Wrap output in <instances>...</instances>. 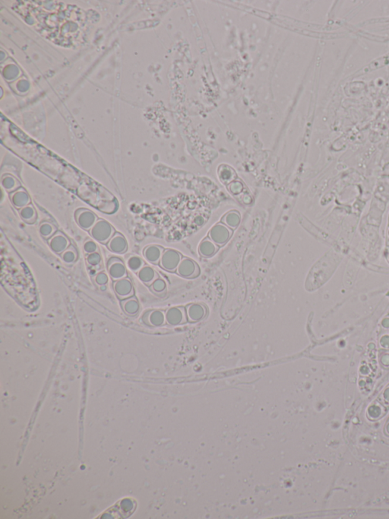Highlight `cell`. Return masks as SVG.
<instances>
[{
  "label": "cell",
  "mask_w": 389,
  "mask_h": 519,
  "mask_svg": "<svg viewBox=\"0 0 389 519\" xmlns=\"http://www.w3.org/2000/svg\"><path fill=\"white\" fill-rule=\"evenodd\" d=\"M60 255L62 260L66 263H72L76 261L78 256V252H77L75 247L72 246V245L68 247L66 250L63 253L61 254Z\"/></svg>",
  "instance_id": "cell-22"
},
{
  "label": "cell",
  "mask_w": 389,
  "mask_h": 519,
  "mask_svg": "<svg viewBox=\"0 0 389 519\" xmlns=\"http://www.w3.org/2000/svg\"><path fill=\"white\" fill-rule=\"evenodd\" d=\"M48 244L51 250L59 255L63 253L71 245L69 239L61 232H56L51 239H48Z\"/></svg>",
  "instance_id": "cell-5"
},
{
  "label": "cell",
  "mask_w": 389,
  "mask_h": 519,
  "mask_svg": "<svg viewBox=\"0 0 389 519\" xmlns=\"http://www.w3.org/2000/svg\"><path fill=\"white\" fill-rule=\"evenodd\" d=\"M98 247L97 244L95 242L91 240H88L85 242L84 244V250L86 252L87 254H92L97 252L98 251Z\"/></svg>",
  "instance_id": "cell-26"
},
{
  "label": "cell",
  "mask_w": 389,
  "mask_h": 519,
  "mask_svg": "<svg viewBox=\"0 0 389 519\" xmlns=\"http://www.w3.org/2000/svg\"><path fill=\"white\" fill-rule=\"evenodd\" d=\"M2 186L3 189L9 194L12 193L18 188H21V184L18 180L15 177L9 175L2 177Z\"/></svg>",
  "instance_id": "cell-18"
},
{
  "label": "cell",
  "mask_w": 389,
  "mask_h": 519,
  "mask_svg": "<svg viewBox=\"0 0 389 519\" xmlns=\"http://www.w3.org/2000/svg\"><path fill=\"white\" fill-rule=\"evenodd\" d=\"M55 225L49 222H44L40 225L39 232L45 239H50L56 232Z\"/></svg>",
  "instance_id": "cell-20"
},
{
  "label": "cell",
  "mask_w": 389,
  "mask_h": 519,
  "mask_svg": "<svg viewBox=\"0 0 389 519\" xmlns=\"http://www.w3.org/2000/svg\"><path fill=\"white\" fill-rule=\"evenodd\" d=\"M108 276L105 273H100L97 275L95 281L100 286H105L108 283Z\"/></svg>",
  "instance_id": "cell-27"
},
{
  "label": "cell",
  "mask_w": 389,
  "mask_h": 519,
  "mask_svg": "<svg viewBox=\"0 0 389 519\" xmlns=\"http://www.w3.org/2000/svg\"><path fill=\"white\" fill-rule=\"evenodd\" d=\"M75 219L80 228L84 230H90L98 221V217L93 212L88 209H78L75 212Z\"/></svg>",
  "instance_id": "cell-2"
},
{
  "label": "cell",
  "mask_w": 389,
  "mask_h": 519,
  "mask_svg": "<svg viewBox=\"0 0 389 519\" xmlns=\"http://www.w3.org/2000/svg\"><path fill=\"white\" fill-rule=\"evenodd\" d=\"M20 217L23 221L28 224H34L38 219L36 209L32 204L21 208L19 209Z\"/></svg>",
  "instance_id": "cell-17"
},
{
  "label": "cell",
  "mask_w": 389,
  "mask_h": 519,
  "mask_svg": "<svg viewBox=\"0 0 389 519\" xmlns=\"http://www.w3.org/2000/svg\"><path fill=\"white\" fill-rule=\"evenodd\" d=\"M166 322L168 324L172 326L184 323L186 320V312L182 308H172L167 311L165 314Z\"/></svg>",
  "instance_id": "cell-11"
},
{
  "label": "cell",
  "mask_w": 389,
  "mask_h": 519,
  "mask_svg": "<svg viewBox=\"0 0 389 519\" xmlns=\"http://www.w3.org/2000/svg\"><path fill=\"white\" fill-rule=\"evenodd\" d=\"M121 305H122L123 312L126 315H129V316H132V317L138 315L139 310H140V305H139V301L136 299V297L133 296L127 298V299H122Z\"/></svg>",
  "instance_id": "cell-13"
},
{
  "label": "cell",
  "mask_w": 389,
  "mask_h": 519,
  "mask_svg": "<svg viewBox=\"0 0 389 519\" xmlns=\"http://www.w3.org/2000/svg\"><path fill=\"white\" fill-rule=\"evenodd\" d=\"M108 273L114 281L127 276V270L123 262L118 258H111L108 263Z\"/></svg>",
  "instance_id": "cell-6"
},
{
  "label": "cell",
  "mask_w": 389,
  "mask_h": 519,
  "mask_svg": "<svg viewBox=\"0 0 389 519\" xmlns=\"http://www.w3.org/2000/svg\"><path fill=\"white\" fill-rule=\"evenodd\" d=\"M146 320L144 322L152 326H162L166 322V317L164 312L161 310H153L145 314Z\"/></svg>",
  "instance_id": "cell-14"
},
{
  "label": "cell",
  "mask_w": 389,
  "mask_h": 519,
  "mask_svg": "<svg viewBox=\"0 0 389 519\" xmlns=\"http://www.w3.org/2000/svg\"><path fill=\"white\" fill-rule=\"evenodd\" d=\"M222 221L226 224V226H228V227L233 228V229L234 228L235 229V228L237 227L239 222H240V216H239V214L237 212L232 211V212L226 214Z\"/></svg>",
  "instance_id": "cell-21"
},
{
  "label": "cell",
  "mask_w": 389,
  "mask_h": 519,
  "mask_svg": "<svg viewBox=\"0 0 389 519\" xmlns=\"http://www.w3.org/2000/svg\"><path fill=\"white\" fill-rule=\"evenodd\" d=\"M181 260L180 254L172 249H167L162 255L159 264L167 271L173 272L177 269Z\"/></svg>",
  "instance_id": "cell-3"
},
{
  "label": "cell",
  "mask_w": 389,
  "mask_h": 519,
  "mask_svg": "<svg viewBox=\"0 0 389 519\" xmlns=\"http://www.w3.org/2000/svg\"><path fill=\"white\" fill-rule=\"evenodd\" d=\"M232 235L230 228L223 224H219L212 228L209 233V238L216 245H222L226 243Z\"/></svg>",
  "instance_id": "cell-4"
},
{
  "label": "cell",
  "mask_w": 389,
  "mask_h": 519,
  "mask_svg": "<svg viewBox=\"0 0 389 519\" xmlns=\"http://www.w3.org/2000/svg\"><path fill=\"white\" fill-rule=\"evenodd\" d=\"M107 245H108V249L111 252L118 254V255L125 253L128 249L127 241L123 235L118 232L114 234L113 236L111 238Z\"/></svg>",
  "instance_id": "cell-10"
},
{
  "label": "cell",
  "mask_w": 389,
  "mask_h": 519,
  "mask_svg": "<svg viewBox=\"0 0 389 519\" xmlns=\"http://www.w3.org/2000/svg\"><path fill=\"white\" fill-rule=\"evenodd\" d=\"M90 235L97 242L108 244L116 233L112 225L105 219H98L93 227L89 230Z\"/></svg>",
  "instance_id": "cell-1"
},
{
  "label": "cell",
  "mask_w": 389,
  "mask_h": 519,
  "mask_svg": "<svg viewBox=\"0 0 389 519\" xmlns=\"http://www.w3.org/2000/svg\"><path fill=\"white\" fill-rule=\"evenodd\" d=\"M113 289L118 297L121 299H127L134 294L132 281L127 277L114 281Z\"/></svg>",
  "instance_id": "cell-7"
},
{
  "label": "cell",
  "mask_w": 389,
  "mask_h": 519,
  "mask_svg": "<svg viewBox=\"0 0 389 519\" xmlns=\"http://www.w3.org/2000/svg\"><path fill=\"white\" fill-rule=\"evenodd\" d=\"M11 204L16 209H21L31 204V197L25 188H20L12 193L9 194Z\"/></svg>",
  "instance_id": "cell-9"
},
{
  "label": "cell",
  "mask_w": 389,
  "mask_h": 519,
  "mask_svg": "<svg viewBox=\"0 0 389 519\" xmlns=\"http://www.w3.org/2000/svg\"><path fill=\"white\" fill-rule=\"evenodd\" d=\"M164 252H165L164 248L159 245H148L144 249V258L149 263L157 264V263H160Z\"/></svg>",
  "instance_id": "cell-12"
},
{
  "label": "cell",
  "mask_w": 389,
  "mask_h": 519,
  "mask_svg": "<svg viewBox=\"0 0 389 519\" xmlns=\"http://www.w3.org/2000/svg\"><path fill=\"white\" fill-rule=\"evenodd\" d=\"M87 262L91 266H97L101 262V257L98 252L89 254L86 258Z\"/></svg>",
  "instance_id": "cell-25"
},
{
  "label": "cell",
  "mask_w": 389,
  "mask_h": 519,
  "mask_svg": "<svg viewBox=\"0 0 389 519\" xmlns=\"http://www.w3.org/2000/svg\"><path fill=\"white\" fill-rule=\"evenodd\" d=\"M126 265H127L128 268L132 271L139 272L145 266V263H144L142 258L133 255V256H130L128 258Z\"/></svg>",
  "instance_id": "cell-23"
},
{
  "label": "cell",
  "mask_w": 389,
  "mask_h": 519,
  "mask_svg": "<svg viewBox=\"0 0 389 519\" xmlns=\"http://www.w3.org/2000/svg\"><path fill=\"white\" fill-rule=\"evenodd\" d=\"M176 269H177L178 274L186 278L196 277L199 273V266L193 260L189 258H183L181 260L180 263Z\"/></svg>",
  "instance_id": "cell-8"
},
{
  "label": "cell",
  "mask_w": 389,
  "mask_h": 519,
  "mask_svg": "<svg viewBox=\"0 0 389 519\" xmlns=\"http://www.w3.org/2000/svg\"><path fill=\"white\" fill-rule=\"evenodd\" d=\"M217 250H218V248H217L216 244L209 239L204 240L199 246V252L201 255L203 257H207V258L215 255Z\"/></svg>",
  "instance_id": "cell-19"
},
{
  "label": "cell",
  "mask_w": 389,
  "mask_h": 519,
  "mask_svg": "<svg viewBox=\"0 0 389 519\" xmlns=\"http://www.w3.org/2000/svg\"><path fill=\"white\" fill-rule=\"evenodd\" d=\"M101 289H102V290H105V289H106V286H101Z\"/></svg>",
  "instance_id": "cell-28"
},
{
  "label": "cell",
  "mask_w": 389,
  "mask_h": 519,
  "mask_svg": "<svg viewBox=\"0 0 389 519\" xmlns=\"http://www.w3.org/2000/svg\"><path fill=\"white\" fill-rule=\"evenodd\" d=\"M138 277L142 281V283L147 285L152 284L154 281L158 278L155 269L149 266H144L138 272Z\"/></svg>",
  "instance_id": "cell-16"
},
{
  "label": "cell",
  "mask_w": 389,
  "mask_h": 519,
  "mask_svg": "<svg viewBox=\"0 0 389 519\" xmlns=\"http://www.w3.org/2000/svg\"><path fill=\"white\" fill-rule=\"evenodd\" d=\"M206 313V309L201 304H193L189 306L187 309L188 317L191 322H199L205 317Z\"/></svg>",
  "instance_id": "cell-15"
},
{
  "label": "cell",
  "mask_w": 389,
  "mask_h": 519,
  "mask_svg": "<svg viewBox=\"0 0 389 519\" xmlns=\"http://www.w3.org/2000/svg\"><path fill=\"white\" fill-rule=\"evenodd\" d=\"M150 286L151 289L155 293H162V292H165L167 287L165 281L161 278L155 279Z\"/></svg>",
  "instance_id": "cell-24"
}]
</instances>
